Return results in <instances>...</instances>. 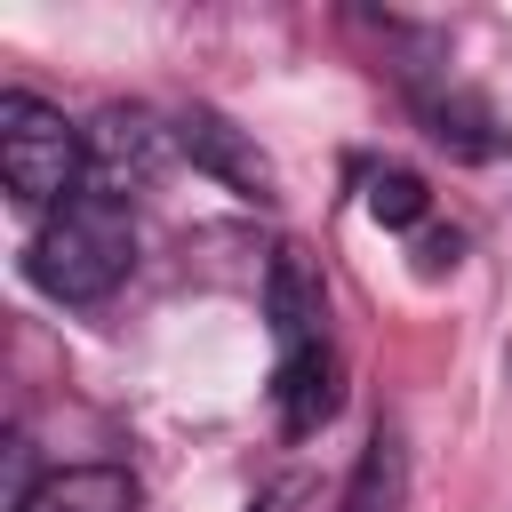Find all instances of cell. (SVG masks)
I'll list each match as a JSON object with an SVG mask.
<instances>
[{
    "label": "cell",
    "instance_id": "2",
    "mask_svg": "<svg viewBox=\"0 0 512 512\" xmlns=\"http://www.w3.org/2000/svg\"><path fill=\"white\" fill-rule=\"evenodd\" d=\"M0 176H8V192L24 208H48L56 216L88 184V128H72L56 104L8 88L0 96Z\"/></svg>",
    "mask_w": 512,
    "mask_h": 512
},
{
    "label": "cell",
    "instance_id": "6",
    "mask_svg": "<svg viewBox=\"0 0 512 512\" xmlns=\"http://www.w3.org/2000/svg\"><path fill=\"white\" fill-rule=\"evenodd\" d=\"M272 400H280V432H320L336 416V360L328 344H304V352H280V376H272Z\"/></svg>",
    "mask_w": 512,
    "mask_h": 512
},
{
    "label": "cell",
    "instance_id": "3",
    "mask_svg": "<svg viewBox=\"0 0 512 512\" xmlns=\"http://www.w3.org/2000/svg\"><path fill=\"white\" fill-rule=\"evenodd\" d=\"M160 152H168V128H160L144 104H104V112H96V128H88V184L120 200V192L152 184Z\"/></svg>",
    "mask_w": 512,
    "mask_h": 512
},
{
    "label": "cell",
    "instance_id": "5",
    "mask_svg": "<svg viewBox=\"0 0 512 512\" xmlns=\"http://www.w3.org/2000/svg\"><path fill=\"white\" fill-rule=\"evenodd\" d=\"M264 312H272V336H280V352L328 344V336H320L328 304H320V280H312L304 248H272V272H264Z\"/></svg>",
    "mask_w": 512,
    "mask_h": 512
},
{
    "label": "cell",
    "instance_id": "8",
    "mask_svg": "<svg viewBox=\"0 0 512 512\" xmlns=\"http://www.w3.org/2000/svg\"><path fill=\"white\" fill-rule=\"evenodd\" d=\"M400 488H408V448H400L392 424H376L352 480H344V496H336V512H400Z\"/></svg>",
    "mask_w": 512,
    "mask_h": 512
},
{
    "label": "cell",
    "instance_id": "7",
    "mask_svg": "<svg viewBox=\"0 0 512 512\" xmlns=\"http://www.w3.org/2000/svg\"><path fill=\"white\" fill-rule=\"evenodd\" d=\"M128 504H136V480L120 464H64L16 496V512H128Z\"/></svg>",
    "mask_w": 512,
    "mask_h": 512
},
{
    "label": "cell",
    "instance_id": "10",
    "mask_svg": "<svg viewBox=\"0 0 512 512\" xmlns=\"http://www.w3.org/2000/svg\"><path fill=\"white\" fill-rule=\"evenodd\" d=\"M416 264H424V272H456V232H432V240L416 248Z\"/></svg>",
    "mask_w": 512,
    "mask_h": 512
},
{
    "label": "cell",
    "instance_id": "4",
    "mask_svg": "<svg viewBox=\"0 0 512 512\" xmlns=\"http://www.w3.org/2000/svg\"><path fill=\"white\" fill-rule=\"evenodd\" d=\"M176 144L192 152V168H208L216 184H232L240 200H272V160L256 152V136L248 128H232L224 112H208V104H192L184 120H176Z\"/></svg>",
    "mask_w": 512,
    "mask_h": 512
},
{
    "label": "cell",
    "instance_id": "9",
    "mask_svg": "<svg viewBox=\"0 0 512 512\" xmlns=\"http://www.w3.org/2000/svg\"><path fill=\"white\" fill-rule=\"evenodd\" d=\"M368 216H376V224H416V216H424V176L384 168V176L368 184Z\"/></svg>",
    "mask_w": 512,
    "mask_h": 512
},
{
    "label": "cell",
    "instance_id": "1",
    "mask_svg": "<svg viewBox=\"0 0 512 512\" xmlns=\"http://www.w3.org/2000/svg\"><path fill=\"white\" fill-rule=\"evenodd\" d=\"M128 264H136V224H128V200H112V192L64 200V208L32 232V248H24L32 288L56 296V304H96V296H112V288L128 280Z\"/></svg>",
    "mask_w": 512,
    "mask_h": 512
}]
</instances>
